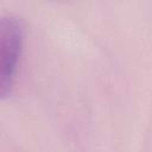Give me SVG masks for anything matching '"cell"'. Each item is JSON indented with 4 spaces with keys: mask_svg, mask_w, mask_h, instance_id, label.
Masks as SVG:
<instances>
[{
    "mask_svg": "<svg viewBox=\"0 0 152 152\" xmlns=\"http://www.w3.org/2000/svg\"><path fill=\"white\" fill-rule=\"evenodd\" d=\"M24 42L23 21L12 14L0 17V100L14 87L18 62Z\"/></svg>",
    "mask_w": 152,
    "mask_h": 152,
    "instance_id": "1",
    "label": "cell"
}]
</instances>
